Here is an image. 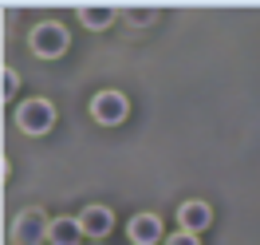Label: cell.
Masks as SVG:
<instances>
[{"mask_svg":"<svg viewBox=\"0 0 260 245\" xmlns=\"http://www.w3.org/2000/svg\"><path fill=\"white\" fill-rule=\"evenodd\" d=\"M28 44H32V51L40 56V60H59V56L67 51V44H71V36H67L63 24L44 20V24H36V28H32Z\"/></svg>","mask_w":260,"mask_h":245,"instance_id":"obj_1","label":"cell"},{"mask_svg":"<svg viewBox=\"0 0 260 245\" xmlns=\"http://www.w3.org/2000/svg\"><path fill=\"white\" fill-rule=\"evenodd\" d=\"M16 123H20L24 134H48L51 127H55V107H51V99H28V103H20Z\"/></svg>","mask_w":260,"mask_h":245,"instance_id":"obj_2","label":"cell"},{"mask_svg":"<svg viewBox=\"0 0 260 245\" xmlns=\"http://www.w3.org/2000/svg\"><path fill=\"white\" fill-rule=\"evenodd\" d=\"M48 233H51V217H44V210H24L12 222V241L16 245H40L48 241Z\"/></svg>","mask_w":260,"mask_h":245,"instance_id":"obj_3","label":"cell"},{"mask_svg":"<svg viewBox=\"0 0 260 245\" xmlns=\"http://www.w3.org/2000/svg\"><path fill=\"white\" fill-rule=\"evenodd\" d=\"M130 103L122 91H99L95 99H91V119H95L99 127H118L122 119H126Z\"/></svg>","mask_w":260,"mask_h":245,"instance_id":"obj_4","label":"cell"},{"mask_svg":"<svg viewBox=\"0 0 260 245\" xmlns=\"http://www.w3.org/2000/svg\"><path fill=\"white\" fill-rule=\"evenodd\" d=\"M79 229H83V237L103 241V237L114 229V213L107 210V206H87V210L79 213Z\"/></svg>","mask_w":260,"mask_h":245,"instance_id":"obj_5","label":"cell"},{"mask_svg":"<svg viewBox=\"0 0 260 245\" xmlns=\"http://www.w3.org/2000/svg\"><path fill=\"white\" fill-rule=\"evenodd\" d=\"M126 237L134 245H158L162 241V222L154 213H134L130 226H126Z\"/></svg>","mask_w":260,"mask_h":245,"instance_id":"obj_6","label":"cell"},{"mask_svg":"<svg viewBox=\"0 0 260 245\" xmlns=\"http://www.w3.org/2000/svg\"><path fill=\"white\" fill-rule=\"evenodd\" d=\"M213 222V210L205 206V202H197V198H189V202H181L178 210V226L185 229V233H201V229Z\"/></svg>","mask_w":260,"mask_h":245,"instance_id":"obj_7","label":"cell"},{"mask_svg":"<svg viewBox=\"0 0 260 245\" xmlns=\"http://www.w3.org/2000/svg\"><path fill=\"white\" fill-rule=\"evenodd\" d=\"M79 237H83L79 217H51V233H48L51 245H79Z\"/></svg>","mask_w":260,"mask_h":245,"instance_id":"obj_8","label":"cell"},{"mask_svg":"<svg viewBox=\"0 0 260 245\" xmlns=\"http://www.w3.org/2000/svg\"><path fill=\"white\" fill-rule=\"evenodd\" d=\"M75 12H79V20L87 24V28H95V32L111 24V8H99V4H79Z\"/></svg>","mask_w":260,"mask_h":245,"instance_id":"obj_9","label":"cell"},{"mask_svg":"<svg viewBox=\"0 0 260 245\" xmlns=\"http://www.w3.org/2000/svg\"><path fill=\"white\" fill-rule=\"evenodd\" d=\"M166 245H201V237H197V233L178 229V233H170V237H166Z\"/></svg>","mask_w":260,"mask_h":245,"instance_id":"obj_10","label":"cell"},{"mask_svg":"<svg viewBox=\"0 0 260 245\" xmlns=\"http://www.w3.org/2000/svg\"><path fill=\"white\" fill-rule=\"evenodd\" d=\"M20 91V75L16 71H4V99H12Z\"/></svg>","mask_w":260,"mask_h":245,"instance_id":"obj_11","label":"cell"}]
</instances>
